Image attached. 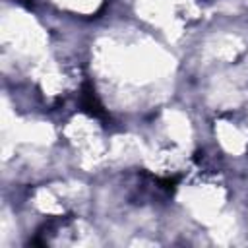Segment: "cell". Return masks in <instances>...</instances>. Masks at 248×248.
<instances>
[{
  "label": "cell",
  "instance_id": "cell-1",
  "mask_svg": "<svg viewBox=\"0 0 248 248\" xmlns=\"http://www.w3.org/2000/svg\"><path fill=\"white\" fill-rule=\"evenodd\" d=\"M81 107L87 112H91L93 116H107V112L103 110V107H101V103H99L91 83H85L83 89H81Z\"/></svg>",
  "mask_w": 248,
  "mask_h": 248
}]
</instances>
